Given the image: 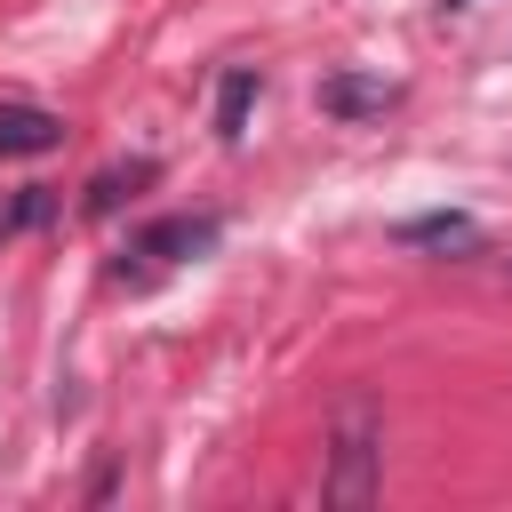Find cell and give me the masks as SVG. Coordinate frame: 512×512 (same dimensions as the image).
Wrapping results in <instances>:
<instances>
[{
    "label": "cell",
    "mask_w": 512,
    "mask_h": 512,
    "mask_svg": "<svg viewBox=\"0 0 512 512\" xmlns=\"http://www.w3.org/2000/svg\"><path fill=\"white\" fill-rule=\"evenodd\" d=\"M152 176H160V160H128V168H104V176H88L80 208H88V216H112V208H120L136 184H152Z\"/></svg>",
    "instance_id": "cell-7"
},
{
    "label": "cell",
    "mask_w": 512,
    "mask_h": 512,
    "mask_svg": "<svg viewBox=\"0 0 512 512\" xmlns=\"http://www.w3.org/2000/svg\"><path fill=\"white\" fill-rule=\"evenodd\" d=\"M216 232H224V216L216 208H184V216H160V224H144L136 240H128V256H152V264H184V256H208L216 248Z\"/></svg>",
    "instance_id": "cell-2"
},
{
    "label": "cell",
    "mask_w": 512,
    "mask_h": 512,
    "mask_svg": "<svg viewBox=\"0 0 512 512\" xmlns=\"http://www.w3.org/2000/svg\"><path fill=\"white\" fill-rule=\"evenodd\" d=\"M384 104H392V80H368V72H328L320 80V112H336V120H368Z\"/></svg>",
    "instance_id": "cell-5"
},
{
    "label": "cell",
    "mask_w": 512,
    "mask_h": 512,
    "mask_svg": "<svg viewBox=\"0 0 512 512\" xmlns=\"http://www.w3.org/2000/svg\"><path fill=\"white\" fill-rule=\"evenodd\" d=\"M384 488V416L368 392H352L336 416H328V472H320V496L328 504H376Z\"/></svg>",
    "instance_id": "cell-1"
},
{
    "label": "cell",
    "mask_w": 512,
    "mask_h": 512,
    "mask_svg": "<svg viewBox=\"0 0 512 512\" xmlns=\"http://www.w3.org/2000/svg\"><path fill=\"white\" fill-rule=\"evenodd\" d=\"M392 240H400V248H448V256H472L488 232H480L464 208H432V216H400Z\"/></svg>",
    "instance_id": "cell-4"
},
{
    "label": "cell",
    "mask_w": 512,
    "mask_h": 512,
    "mask_svg": "<svg viewBox=\"0 0 512 512\" xmlns=\"http://www.w3.org/2000/svg\"><path fill=\"white\" fill-rule=\"evenodd\" d=\"M256 96H264V72H256V64H232V72L216 80V136H224V144L248 136V104H256Z\"/></svg>",
    "instance_id": "cell-6"
},
{
    "label": "cell",
    "mask_w": 512,
    "mask_h": 512,
    "mask_svg": "<svg viewBox=\"0 0 512 512\" xmlns=\"http://www.w3.org/2000/svg\"><path fill=\"white\" fill-rule=\"evenodd\" d=\"M440 8H464V0H440Z\"/></svg>",
    "instance_id": "cell-8"
},
{
    "label": "cell",
    "mask_w": 512,
    "mask_h": 512,
    "mask_svg": "<svg viewBox=\"0 0 512 512\" xmlns=\"http://www.w3.org/2000/svg\"><path fill=\"white\" fill-rule=\"evenodd\" d=\"M64 144V112L48 104H0V160H40Z\"/></svg>",
    "instance_id": "cell-3"
}]
</instances>
